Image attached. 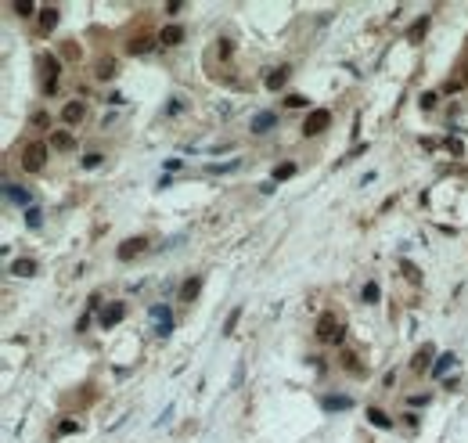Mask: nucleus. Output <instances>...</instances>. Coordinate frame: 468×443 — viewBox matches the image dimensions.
Returning <instances> with one entry per match:
<instances>
[{
    "mask_svg": "<svg viewBox=\"0 0 468 443\" xmlns=\"http://www.w3.org/2000/svg\"><path fill=\"white\" fill-rule=\"evenodd\" d=\"M47 151H51V148H47V141H29V144L22 148V155H18V159H22V166H25L29 173H40V170L47 166Z\"/></svg>",
    "mask_w": 468,
    "mask_h": 443,
    "instance_id": "obj_1",
    "label": "nucleus"
},
{
    "mask_svg": "<svg viewBox=\"0 0 468 443\" xmlns=\"http://www.w3.org/2000/svg\"><path fill=\"white\" fill-rule=\"evenodd\" d=\"M328 126H331V112H328V108H314V112L306 115V123H303V134H306V137H317V134H324Z\"/></svg>",
    "mask_w": 468,
    "mask_h": 443,
    "instance_id": "obj_2",
    "label": "nucleus"
},
{
    "mask_svg": "<svg viewBox=\"0 0 468 443\" xmlns=\"http://www.w3.org/2000/svg\"><path fill=\"white\" fill-rule=\"evenodd\" d=\"M342 325L335 321V313H321V321H317V339L321 342H342Z\"/></svg>",
    "mask_w": 468,
    "mask_h": 443,
    "instance_id": "obj_3",
    "label": "nucleus"
},
{
    "mask_svg": "<svg viewBox=\"0 0 468 443\" xmlns=\"http://www.w3.org/2000/svg\"><path fill=\"white\" fill-rule=\"evenodd\" d=\"M40 72H44V94H54L58 90V72H61V61L54 54H44L40 58Z\"/></svg>",
    "mask_w": 468,
    "mask_h": 443,
    "instance_id": "obj_4",
    "label": "nucleus"
},
{
    "mask_svg": "<svg viewBox=\"0 0 468 443\" xmlns=\"http://www.w3.org/2000/svg\"><path fill=\"white\" fill-rule=\"evenodd\" d=\"M151 321H155V332H159V339H166V335L173 332V313H170V306H166V303L151 306Z\"/></svg>",
    "mask_w": 468,
    "mask_h": 443,
    "instance_id": "obj_5",
    "label": "nucleus"
},
{
    "mask_svg": "<svg viewBox=\"0 0 468 443\" xmlns=\"http://www.w3.org/2000/svg\"><path fill=\"white\" fill-rule=\"evenodd\" d=\"M123 317H126V306H123V303H112V306H105V310L97 313V325L108 332V328H115V325H119Z\"/></svg>",
    "mask_w": 468,
    "mask_h": 443,
    "instance_id": "obj_6",
    "label": "nucleus"
},
{
    "mask_svg": "<svg viewBox=\"0 0 468 443\" xmlns=\"http://www.w3.org/2000/svg\"><path fill=\"white\" fill-rule=\"evenodd\" d=\"M144 249H148V238H126V241H123V245H119V249H115V256H119V260L126 263V260H133V256H141Z\"/></svg>",
    "mask_w": 468,
    "mask_h": 443,
    "instance_id": "obj_7",
    "label": "nucleus"
},
{
    "mask_svg": "<svg viewBox=\"0 0 468 443\" xmlns=\"http://www.w3.org/2000/svg\"><path fill=\"white\" fill-rule=\"evenodd\" d=\"M155 44H159V36H151V33H137V36H130L126 51H130V54H148Z\"/></svg>",
    "mask_w": 468,
    "mask_h": 443,
    "instance_id": "obj_8",
    "label": "nucleus"
},
{
    "mask_svg": "<svg viewBox=\"0 0 468 443\" xmlns=\"http://www.w3.org/2000/svg\"><path fill=\"white\" fill-rule=\"evenodd\" d=\"M177 44H184V25H177V22L162 25V33H159V47H177Z\"/></svg>",
    "mask_w": 468,
    "mask_h": 443,
    "instance_id": "obj_9",
    "label": "nucleus"
},
{
    "mask_svg": "<svg viewBox=\"0 0 468 443\" xmlns=\"http://www.w3.org/2000/svg\"><path fill=\"white\" fill-rule=\"evenodd\" d=\"M411 371L421 375V371H432V346H421L414 357H411Z\"/></svg>",
    "mask_w": 468,
    "mask_h": 443,
    "instance_id": "obj_10",
    "label": "nucleus"
},
{
    "mask_svg": "<svg viewBox=\"0 0 468 443\" xmlns=\"http://www.w3.org/2000/svg\"><path fill=\"white\" fill-rule=\"evenodd\" d=\"M274 126H278V112H259L252 123H249L252 134H266V130H274Z\"/></svg>",
    "mask_w": 468,
    "mask_h": 443,
    "instance_id": "obj_11",
    "label": "nucleus"
},
{
    "mask_svg": "<svg viewBox=\"0 0 468 443\" xmlns=\"http://www.w3.org/2000/svg\"><path fill=\"white\" fill-rule=\"evenodd\" d=\"M83 115H87V105L83 101H69L65 108H61V119L72 126V123H83Z\"/></svg>",
    "mask_w": 468,
    "mask_h": 443,
    "instance_id": "obj_12",
    "label": "nucleus"
},
{
    "mask_svg": "<svg viewBox=\"0 0 468 443\" xmlns=\"http://www.w3.org/2000/svg\"><path fill=\"white\" fill-rule=\"evenodd\" d=\"M4 195H8V202H15V206H25V209H32V206H29L32 198H29V191H25V187H18V184H4Z\"/></svg>",
    "mask_w": 468,
    "mask_h": 443,
    "instance_id": "obj_13",
    "label": "nucleus"
},
{
    "mask_svg": "<svg viewBox=\"0 0 468 443\" xmlns=\"http://www.w3.org/2000/svg\"><path fill=\"white\" fill-rule=\"evenodd\" d=\"M285 79H288V65L270 69V72L263 76V87H266V90H278V87H285Z\"/></svg>",
    "mask_w": 468,
    "mask_h": 443,
    "instance_id": "obj_14",
    "label": "nucleus"
},
{
    "mask_svg": "<svg viewBox=\"0 0 468 443\" xmlns=\"http://www.w3.org/2000/svg\"><path fill=\"white\" fill-rule=\"evenodd\" d=\"M321 404H324V411H349V407H353V400L342 396V393H328Z\"/></svg>",
    "mask_w": 468,
    "mask_h": 443,
    "instance_id": "obj_15",
    "label": "nucleus"
},
{
    "mask_svg": "<svg viewBox=\"0 0 468 443\" xmlns=\"http://www.w3.org/2000/svg\"><path fill=\"white\" fill-rule=\"evenodd\" d=\"M342 368H346L349 375H357V378H364V375H367V368L360 364V357H357V353H349V350L342 353Z\"/></svg>",
    "mask_w": 468,
    "mask_h": 443,
    "instance_id": "obj_16",
    "label": "nucleus"
},
{
    "mask_svg": "<svg viewBox=\"0 0 468 443\" xmlns=\"http://www.w3.org/2000/svg\"><path fill=\"white\" fill-rule=\"evenodd\" d=\"M72 144H76V141H72L69 130H54V134H51V148H54V151H72Z\"/></svg>",
    "mask_w": 468,
    "mask_h": 443,
    "instance_id": "obj_17",
    "label": "nucleus"
},
{
    "mask_svg": "<svg viewBox=\"0 0 468 443\" xmlns=\"http://www.w3.org/2000/svg\"><path fill=\"white\" fill-rule=\"evenodd\" d=\"M454 364H457V357H454V353H443L436 364H432V375H436V378H447V371H450Z\"/></svg>",
    "mask_w": 468,
    "mask_h": 443,
    "instance_id": "obj_18",
    "label": "nucleus"
},
{
    "mask_svg": "<svg viewBox=\"0 0 468 443\" xmlns=\"http://www.w3.org/2000/svg\"><path fill=\"white\" fill-rule=\"evenodd\" d=\"M425 33H428V18H418V22L407 29V44H421Z\"/></svg>",
    "mask_w": 468,
    "mask_h": 443,
    "instance_id": "obj_19",
    "label": "nucleus"
},
{
    "mask_svg": "<svg viewBox=\"0 0 468 443\" xmlns=\"http://www.w3.org/2000/svg\"><path fill=\"white\" fill-rule=\"evenodd\" d=\"M198 292H202V277H187V285L180 289V299L191 303V299H198Z\"/></svg>",
    "mask_w": 468,
    "mask_h": 443,
    "instance_id": "obj_20",
    "label": "nucleus"
},
{
    "mask_svg": "<svg viewBox=\"0 0 468 443\" xmlns=\"http://www.w3.org/2000/svg\"><path fill=\"white\" fill-rule=\"evenodd\" d=\"M367 422L378 425V429H393V418H389L382 407H367Z\"/></svg>",
    "mask_w": 468,
    "mask_h": 443,
    "instance_id": "obj_21",
    "label": "nucleus"
},
{
    "mask_svg": "<svg viewBox=\"0 0 468 443\" xmlns=\"http://www.w3.org/2000/svg\"><path fill=\"white\" fill-rule=\"evenodd\" d=\"M295 173H299V166H295V163H281V166H274V177H270V180L281 184V180H292Z\"/></svg>",
    "mask_w": 468,
    "mask_h": 443,
    "instance_id": "obj_22",
    "label": "nucleus"
},
{
    "mask_svg": "<svg viewBox=\"0 0 468 443\" xmlns=\"http://www.w3.org/2000/svg\"><path fill=\"white\" fill-rule=\"evenodd\" d=\"M11 274L15 277H32L36 274V260H15L11 263Z\"/></svg>",
    "mask_w": 468,
    "mask_h": 443,
    "instance_id": "obj_23",
    "label": "nucleus"
},
{
    "mask_svg": "<svg viewBox=\"0 0 468 443\" xmlns=\"http://www.w3.org/2000/svg\"><path fill=\"white\" fill-rule=\"evenodd\" d=\"M54 25H58V8H40V29L51 33Z\"/></svg>",
    "mask_w": 468,
    "mask_h": 443,
    "instance_id": "obj_24",
    "label": "nucleus"
},
{
    "mask_svg": "<svg viewBox=\"0 0 468 443\" xmlns=\"http://www.w3.org/2000/svg\"><path fill=\"white\" fill-rule=\"evenodd\" d=\"M94 76H97V79H108V76H115V58H97V65H94Z\"/></svg>",
    "mask_w": 468,
    "mask_h": 443,
    "instance_id": "obj_25",
    "label": "nucleus"
},
{
    "mask_svg": "<svg viewBox=\"0 0 468 443\" xmlns=\"http://www.w3.org/2000/svg\"><path fill=\"white\" fill-rule=\"evenodd\" d=\"M400 270H404V277L411 281V285H421V270H418L411 260H400Z\"/></svg>",
    "mask_w": 468,
    "mask_h": 443,
    "instance_id": "obj_26",
    "label": "nucleus"
},
{
    "mask_svg": "<svg viewBox=\"0 0 468 443\" xmlns=\"http://www.w3.org/2000/svg\"><path fill=\"white\" fill-rule=\"evenodd\" d=\"M238 321H242V306H234V310L227 313V321H223V335H230L234 328H238Z\"/></svg>",
    "mask_w": 468,
    "mask_h": 443,
    "instance_id": "obj_27",
    "label": "nucleus"
},
{
    "mask_svg": "<svg viewBox=\"0 0 468 443\" xmlns=\"http://www.w3.org/2000/svg\"><path fill=\"white\" fill-rule=\"evenodd\" d=\"M58 432H61V436L80 432V422H76V418H61V422H58Z\"/></svg>",
    "mask_w": 468,
    "mask_h": 443,
    "instance_id": "obj_28",
    "label": "nucleus"
},
{
    "mask_svg": "<svg viewBox=\"0 0 468 443\" xmlns=\"http://www.w3.org/2000/svg\"><path fill=\"white\" fill-rule=\"evenodd\" d=\"M242 163H238V159H230V163H213L209 166V173H230V170H238Z\"/></svg>",
    "mask_w": 468,
    "mask_h": 443,
    "instance_id": "obj_29",
    "label": "nucleus"
},
{
    "mask_svg": "<svg viewBox=\"0 0 468 443\" xmlns=\"http://www.w3.org/2000/svg\"><path fill=\"white\" fill-rule=\"evenodd\" d=\"M216 54H220L223 61H227V58L234 54V44H230V40H227V36H223V40H216Z\"/></svg>",
    "mask_w": 468,
    "mask_h": 443,
    "instance_id": "obj_30",
    "label": "nucleus"
},
{
    "mask_svg": "<svg viewBox=\"0 0 468 443\" xmlns=\"http://www.w3.org/2000/svg\"><path fill=\"white\" fill-rule=\"evenodd\" d=\"M378 285H375V281H367V285H364V303H378Z\"/></svg>",
    "mask_w": 468,
    "mask_h": 443,
    "instance_id": "obj_31",
    "label": "nucleus"
},
{
    "mask_svg": "<svg viewBox=\"0 0 468 443\" xmlns=\"http://www.w3.org/2000/svg\"><path fill=\"white\" fill-rule=\"evenodd\" d=\"M101 163H105V159H101L97 151H90V155H83V170H97Z\"/></svg>",
    "mask_w": 468,
    "mask_h": 443,
    "instance_id": "obj_32",
    "label": "nucleus"
},
{
    "mask_svg": "<svg viewBox=\"0 0 468 443\" xmlns=\"http://www.w3.org/2000/svg\"><path fill=\"white\" fill-rule=\"evenodd\" d=\"M407 404H411V407H425V404H428V393H411Z\"/></svg>",
    "mask_w": 468,
    "mask_h": 443,
    "instance_id": "obj_33",
    "label": "nucleus"
},
{
    "mask_svg": "<svg viewBox=\"0 0 468 443\" xmlns=\"http://www.w3.org/2000/svg\"><path fill=\"white\" fill-rule=\"evenodd\" d=\"M15 11H18V15H32L36 4H32V0H15Z\"/></svg>",
    "mask_w": 468,
    "mask_h": 443,
    "instance_id": "obj_34",
    "label": "nucleus"
},
{
    "mask_svg": "<svg viewBox=\"0 0 468 443\" xmlns=\"http://www.w3.org/2000/svg\"><path fill=\"white\" fill-rule=\"evenodd\" d=\"M40 220H44V216H40V209H36V206L25 209V224H29V227H40Z\"/></svg>",
    "mask_w": 468,
    "mask_h": 443,
    "instance_id": "obj_35",
    "label": "nucleus"
},
{
    "mask_svg": "<svg viewBox=\"0 0 468 443\" xmlns=\"http://www.w3.org/2000/svg\"><path fill=\"white\" fill-rule=\"evenodd\" d=\"M32 126H36V130H47V126H51V115L36 112V115H32Z\"/></svg>",
    "mask_w": 468,
    "mask_h": 443,
    "instance_id": "obj_36",
    "label": "nucleus"
},
{
    "mask_svg": "<svg viewBox=\"0 0 468 443\" xmlns=\"http://www.w3.org/2000/svg\"><path fill=\"white\" fill-rule=\"evenodd\" d=\"M166 112H170V115H180V112H184V98H173V101L166 105Z\"/></svg>",
    "mask_w": 468,
    "mask_h": 443,
    "instance_id": "obj_37",
    "label": "nucleus"
},
{
    "mask_svg": "<svg viewBox=\"0 0 468 443\" xmlns=\"http://www.w3.org/2000/svg\"><path fill=\"white\" fill-rule=\"evenodd\" d=\"M285 105H288V108H303V105H306V98H299V94H288V98H285Z\"/></svg>",
    "mask_w": 468,
    "mask_h": 443,
    "instance_id": "obj_38",
    "label": "nucleus"
},
{
    "mask_svg": "<svg viewBox=\"0 0 468 443\" xmlns=\"http://www.w3.org/2000/svg\"><path fill=\"white\" fill-rule=\"evenodd\" d=\"M418 105H421V108H432V105H436V94H421Z\"/></svg>",
    "mask_w": 468,
    "mask_h": 443,
    "instance_id": "obj_39",
    "label": "nucleus"
}]
</instances>
